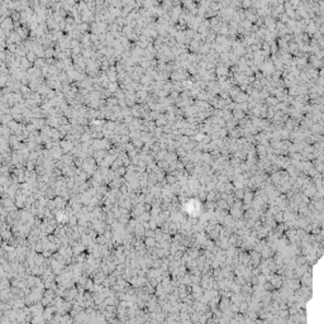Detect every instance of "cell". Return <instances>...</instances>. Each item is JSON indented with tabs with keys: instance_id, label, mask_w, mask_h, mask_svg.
<instances>
[{
	"instance_id": "6da1fadb",
	"label": "cell",
	"mask_w": 324,
	"mask_h": 324,
	"mask_svg": "<svg viewBox=\"0 0 324 324\" xmlns=\"http://www.w3.org/2000/svg\"><path fill=\"white\" fill-rule=\"evenodd\" d=\"M27 57H28V60L30 61V62H33V60H34L35 56H34V53H33V52H28V53H27Z\"/></svg>"
}]
</instances>
